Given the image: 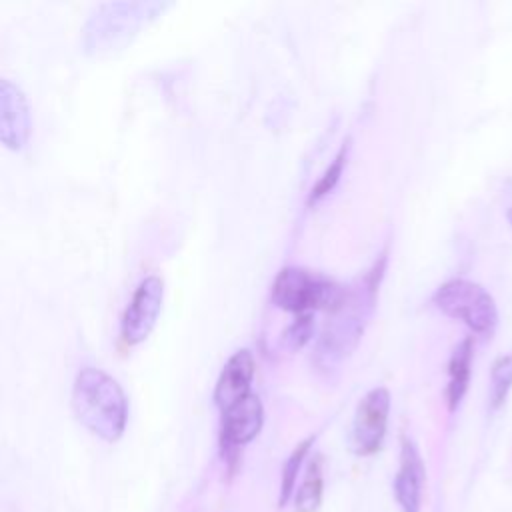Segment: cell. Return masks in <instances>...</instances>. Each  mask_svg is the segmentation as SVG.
Instances as JSON below:
<instances>
[{
  "label": "cell",
  "mask_w": 512,
  "mask_h": 512,
  "mask_svg": "<svg viewBox=\"0 0 512 512\" xmlns=\"http://www.w3.org/2000/svg\"><path fill=\"white\" fill-rule=\"evenodd\" d=\"M386 268V254L356 282L354 288H346V296L336 310H332L320 340L314 350L316 368L322 372L336 370L360 342L368 318L374 310L378 284Z\"/></svg>",
  "instance_id": "obj_1"
},
{
  "label": "cell",
  "mask_w": 512,
  "mask_h": 512,
  "mask_svg": "<svg viewBox=\"0 0 512 512\" xmlns=\"http://www.w3.org/2000/svg\"><path fill=\"white\" fill-rule=\"evenodd\" d=\"M72 410L76 420L94 436L116 442L126 430L128 400L122 386L108 372L84 366L72 384Z\"/></svg>",
  "instance_id": "obj_2"
},
{
  "label": "cell",
  "mask_w": 512,
  "mask_h": 512,
  "mask_svg": "<svg viewBox=\"0 0 512 512\" xmlns=\"http://www.w3.org/2000/svg\"><path fill=\"white\" fill-rule=\"evenodd\" d=\"M270 296L278 308L298 316L314 314V310H336L346 296V288L322 274L286 266L276 274Z\"/></svg>",
  "instance_id": "obj_3"
},
{
  "label": "cell",
  "mask_w": 512,
  "mask_h": 512,
  "mask_svg": "<svg viewBox=\"0 0 512 512\" xmlns=\"http://www.w3.org/2000/svg\"><path fill=\"white\" fill-rule=\"evenodd\" d=\"M432 304L478 336L490 338L498 326V308L492 294L472 280L452 278L440 284L432 296Z\"/></svg>",
  "instance_id": "obj_4"
},
{
  "label": "cell",
  "mask_w": 512,
  "mask_h": 512,
  "mask_svg": "<svg viewBox=\"0 0 512 512\" xmlns=\"http://www.w3.org/2000/svg\"><path fill=\"white\" fill-rule=\"evenodd\" d=\"M158 10V4L146 2H116L104 4L90 18L86 26V46L92 52L110 50L112 46L124 44L142 26L146 16L150 18Z\"/></svg>",
  "instance_id": "obj_5"
},
{
  "label": "cell",
  "mask_w": 512,
  "mask_h": 512,
  "mask_svg": "<svg viewBox=\"0 0 512 512\" xmlns=\"http://www.w3.org/2000/svg\"><path fill=\"white\" fill-rule=\"evenodd\" d=\"M164 280L158 274H148L134 288L130 302L120 320V338L128 346H136L148 338L162 310Z\"/></svg>",
  "instance_id": "obj_6"
},
{
  "label": "cell",
  "mask_w": 512,
  "mask_h": 512,
  "mask_svg": "<svg viewBox=\"0 0 512 512\" xmlns=\"http://www.w3.org/2000/svg\"><path fill=\"white\" fill-rule=\"evenodd\" d=\"M264 424V408L260 396L250 392L222 412L220 420V448L222 458L234 470L242 446L258 436Z\"/></svg>",
  "instance_id": "obj_7"
},
{
  "label": "cell",
  "mask_w": 512,
  "mask_h": 512,
  "mask_svg": "<svg viewBox=\"0 0 512 512\" xmlns=\"http://www.w3.org/2000/svg\"><path fill=\"white\" fill-rule=\"evenodd\" d=\"M390 416V392L376 386L358 402L352 422V450L358 456L376 454L384 442Z\"/></svg>",
  "instance_id": "obj_8"
},
{
  "label": "cell",
  "mask_w": 512,
  "mask_h": 512,
  "mask_svg": "<svg viewBox=\"0 0 512 512\" xmlns=\"http://www.w3.org/2000/svg\"><path fill=\"white\" fill-rule=\"evenodd\" d=\"M32 132L30 106L18 84L0 82V140L10 150H22Z\"/></svg>",
  "instance_id": "obj_9"
},
{
  "label": "cell",
  "mask_w": 512,
  "mask_h": 512,
  "mask_svg": "<svg viewBox=\"0 0 512 512\" xmlns=\"http://www.w3.org/2000/svg\"><path fill=\"white\" fill-rule=\"evenodd\" d=\"M426 482V468L416 444L402 438L400 462L394 476V498L402 512H420Z\"/></svg>",
  "instance_id": "obj_10"
},
{
  "label": "cell",
  "mask_w": 512,
  "mask_h": 512,
  "mask_svg": "<svg viewBox=\"0 0 512 512\" xmlns=\"http://www.w3.org/2000/svg\"><path fill=\"white\" fill-rule=\"evenodd\" d=\"M256 362L248 348L236 350L224 364L216 386H214V402L224 412L238 400L250 394V384L254 378Z\"/></svg>",
  "instance_id": "obj_11"
},
{
  "label": "cell",
  "mask_w": 512,
  "mask_h": 512,
  "mask_svg": "<svg viewBox=\"0 0 512 512\" xmlns=\"http://www.w3.org/2000/svg\"><path fill=\"white\" fill-rule=\"evenodd\" d=\"M472 356H474V342L470 336L462 338L448 360V386H446V404L448 410L454 412L462 398L466 396L470 374H472Z\"/></svg>",
  "instance_id": "obj_12"
},
{
  "label": "cell",
  "mask_w": 512,
  "mask_h": 512,
  "mask_svg": "<svg viewBox=\"0 0 512 512\" xmlns=\"http://www.w3.org/2000/svg\"><path fill=\"white\" fill-rule=\"evenodd\" d=\"M324 498V458L312 456L294 498V512H318Z\"/></svg>",
  "instance_id": "obj_13"
},
{
  "label": "cell",
  "mask_w": 512,
  "mask_h": 512,
  "mask_svg": "<svg viewBox=\"0 0 512 512\" xmlns=\"http://www.w3.org/2000/svg\"><path fill=\"white\" fill-rule=\"evenodd\" d=\"M314 444V436H308L304 438L302 442H298L294 446V450L290 452V456L284 460V466H282V474H280V506H286V502L290 500L292 492H294V484H296V478H298V472L304 464V458L308 456L310 448Z\"/></svg>",
  "instance_id": "obj_14"
},
{
  "label": "cell",
  "mask_w": 512,
  "mask_h": 512,
  "mask_svg": "<svg viewBox=\"0 0 512 512\" xmlns=\"http://www.w3.org/2000/svg\"><path fill=\"white\" fill-rule=\"evenodd\" d=\"M512 390V354L500 356L494 360L490 370V392L488 404L490 410H498Z\"/></svg>",
  "instance_id": "obj_15"
},
{
  "label": "cell",
  "mask_w": 512,
  "mask_h": 512,
  "mask_svg": "<svg viewBox=\"0 0 512 512\" xmlns=\"http://www.w3.org/2000/svg\"><path fill=\"white\" fill-rule=\"evenodd\" d=\"M346 156H348V140L342 142V146L336 152V156L332 158V162L326 166V170L322 172L318 182L312 186V190L308 194V204H316L318 200H322L338 184L340 174H342L344 164H346Z\"/></svg>",
  "instance_id": "obj_16"
},
{
  "label": "cell",
  "mask_w": 512,
  "mask_h": 512,
  "mask_svg": "<svg viewBox=\"0 0 512 512\" xmlns=\"http://www.w3.org/2000/svg\"><path fill=\"white\" fill-rule=\"evenodd\" d=\"M314 332V314H298L294 322L284 330L282 344L290 350L302 348Z\"/></svg>",
  "instance_id": "obj_17"
},
{
  "label": "cell",
  "mask_w": 512,
  "mask_h": 512,
  "mask_svg": "<svg viewBox=\"0 0 512 512\" xmlns=\"http://www.w3.org/2000/svg\"><path fill=\"white\" fill-rule=\"evenodd\" d=\"M506 216H508V222H510V226H512V206L508 208V214H506Z\"/></svg>",
  "instance_id": "obj_18"
}]
</instances>
